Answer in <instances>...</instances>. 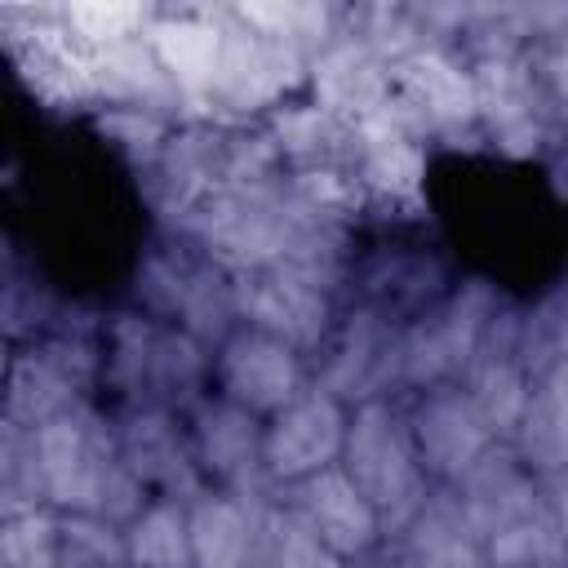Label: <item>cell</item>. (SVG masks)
<instances>
[{
    "mask_svg": "<svg viewBox=\"0 0 568 568\" xmlns=\"http://www.w3.org/2000/svg\"><path fill=\"white\" fill-rule=\"evenodd\" d=\"M115 439H120V462L129 475L151 493L169 501H195L209 484L195 466L186 413L178 408H129L115 413Z\"/></svg>",
    "mask_w": 568,
    "mask_h": 568,
    "instance_id": "14",
    "label": "cell"
},
{
    "mask_svg": "<svg viewBox=\"0 0 568 568\" xmlns=\"http://www.w3.org/2000/svg\"><path fill=\"white\" fill-rule=\"evenodd\" d=\"M36 457L49 510L102 515L124 528L151 501V493L120 462L115 417L102 413L93 399H80L75 408L36 426Z\"/></svg>",
    "mask_w": 568,
    "mask_h": 568,
    "instance_id": "1",
    "label": "cell"
},
{
    "mask_svg": "<svg viewBox=\"0 0 568 568\" xmlns=\"http://www.w3.org/2000/svg\"><path fill=\"white\" fill-rule=\"evenodd\" d=\"M395 111L422 142H457L479 133L475 71L457 44L430 40L395 62Z\"/></svg>",
    "mask_w": 568,
    "mask_h": 568,
    "instance_id": "7",
    "label": "cell"
},
{
    "mask_svg": "<svg viewBox=\"0 0 568 568\" xmlns=\"http://www.w3.org/2000/svg\"><path fill=\"white\" fill-rule=\"evenodd\" d=\"M346 568H399V564H395V555L382 546L377 555H368V559H355V564H346Z\"/></svg>",
    "mask_w": 568,
    "mask_h": 568,
    "instance_id": "30",
    "label": "cell"
},
{
    "mask_svg": "<svg viewBox=\"0 0 568 568\" xmlns=\"http://www.w3.org/2000/svg\"><path fill=\"white\" fill-rule=\"evenodd\" d=\"M404 413H408V430H413L417 457H422V466H426L435 488H453L493 444H501L488 430V422L479 417V408H475V399L466 395L462 382L408 395Z\"/></svg>",
    "mask_w": 568,
    "mask_h": 568,
    "instance_id": "15",
    "label": "cell"
},
{
    "mask_svg": "<svg viewBox=\"0 0 568 568\" xmlns=\"http://www.w3.org/2000/svg\"><path fill=\"white\" fill-rule=\"evenodd\" d=\"M470 528L484 541L488 568H550L564 564L541 475H532L510 444H493L453 484Z\"/></svg>",
    "mask_w": 568,
    "mask_h": 568,
    "instance_id": "2",
    "label": "cell"
},
{
    "mask_svg": "<svg viewBox=\"0 0 568 568\" xmlns=\"http://www.w3.org/2000/svg\"><path fill=\"white\" fill-rule=\"evenodd\" d=\"M222 36H226V9H155L146 22V40L191 115H204L209 106L222 62Z\"/></svg>",
    "mask_w": 568,
    "mask_h": 568,
    "instance_id": "18",
    "label": "cell"
},
{
    "mask_svg": "<svg viewBox=\"0 0 568 568\" xmlns=\"http://www.w3.org/2000/svg\"><path fill=\"white\" fill-rule=\"evenodd\" d=\"M49 568H58V564H49Z\"/></svg>",
    "mask_w": 568,
    "mask_h": 568,
    "instance_id": "32",
    "label": "cell"
},
{
    "mask_svg": "<svg viewBox=\"0 0 568 568\" xmlns=\"http://www.w3.org/2000/svg\"><path fill=\"white\" fill-rule=\"evenodd\" d=\"M346 426H351V404H342L315 382L280 413H271L262 430V470L271 488L284 493L297 479L337 466L346 448Z\"/></svg>",
    "mask_w": 568,
    "mask_h": 568,
    "instance_id": "10",
    "label": "cell"
},
{
    "mask_svg": "<svg viewBox=\"0 0 568 568\" xmlns=\"http://www.w3.org/2000/svg\"><path fill=\"white\" fill-rule=\"evenodd\" d=\"M124 546L133 568H191V515L186 501L151 497L129 524Z\"/></svg>",
    "mask_w": 568,
    "mask_h": 568,
    "instance_id": "24",
    "label": "cell"
},
{
    "mask_svg": "<svg viewBox=\"0 0 568 568\" xmlns=\"http://www.w3.org/2000/svg\"><path fill=\"white\" fill-rule=\"evenodd\" d=\"M253 568H346V564L306 528V519L284 501V493H271L257 501Z\"/></svg>",
    "mask_w": 568,
    "mask_h": 568,
    "instance_id": "23",
    "label": "cell"
},
{
    "mask_svg": "<svg viewBox=\"0 0 568 568\" xmlns=\"http://www.w3.org/2000/svg\"><path fill=\"white\" fill-rule=\"evenodd\" d=\"M510 448L541 479L568 466V359L532 373L528 408L510 435Z\"/></svg>",
    "mask_w": 568,
    "mask_h": 568,
    "instance_id": "21",
    "label": "cell"
},
{
    "mask_svg": "<svg viewBox=\"0 0 568 568\" xmlns=\"http://www.w3.org/2000/svg\"><path fill=\"white\" fill-rule=\"evenodd\" d=\"M306 71H311V58L253 31L226 4L222 62H217V80H213V93L200 120L262 124L275 106H284L288 98H297V89H306Z\"/></svg>",
    "mask_w": 568,
    "mask_h": 568,
    "instance_id": "6",
    "label": "cell"
},
{
    "mask_svg": "<svg viewBox=\"0 0 568 568\" xmlns=\"http://www.w3.org/2000/svg\"><path fill=\"white\" fill-rule=\"evenodd\" d=\"M386 550L399 568H488L484 541L453 488H435L426 506L386 541Z\"/></svg>",
    "mask_w": 568,
    "mask_h": 568,
    "instance_id": "19",
    "label": "cell"
},
{
    "mask_svg": "<svg viewBox=\"0 0 568 568\" xmlns=\"http://www.w3.org/2000/svg\"><path fill=\"white\" fill-rule=\"evenodd\" d=\"M532 71L555 133H568V27L532 44Z\"/></svg>",
    "mask_w": 568,
    "mask_h": 568,
    "instance_id": "28",
    "label": "cell"
},
{
    "mask_svg": "<svg viewBox=\"0 0 568 568\" xmlns=\"http://www.w3.org/2000/svg\"><path fill=\"white\" fill-rule=\"evenodd\" d=\"M550 568H568V564H550Z\"/></svg>",
    "mask_w": 568,
    "mask_h": 568,
    "instance_id": "31",
    "label": "cell"
},
{
    "mask_svg": "<svg viewBox=\"0 0 568 568\" xmlns=\"http://www.w3.org/2000/svg\"><path fill=\"white\" fill-rule=\"evenodd\" d=\"M284 501L306 519V528L342 564L368 559V555H377L386 546V528H382L377 506L359 493V484L342 470V462L320 470V475L297 479L293 488H284Z\"/></svg>",
    "mask_w": 568,
    "mask_h": 568,
    "instance_id": "16",
    "label": "cell"
},
{
    "mask_svg": "<svg viewBox=\"0 0 568 568\" xmlns=\"http://www.w3.org/2000/svg\"><path fill=\"white\" fill-rule=\"evenodd\" d=\"M501 302L506 297L497 293V284L462 280L417 320H408L399 328V395H422L462 382L475 355L484 351Z\"/></svg>",
    "mask_w": 568,
    "mask_h": 568,
    "instance_id": "5",
    "label": "cell"
},
{
    "mask_svg": "<svg viewBox=\"0 0 568 568\" xmlns=\"http://www.w3.org/2000/svg\"><path fill=\"white\" fill-rule=\"evenodd\" d=\"M186 430L195 448V466L209 488L235 493V497H266L275 493L262 470V430L266 422L226 395L209 390L186 408Z\"/></svg>",
    "mask_w": 568,
    "mask_h": 568,
    "instance_id": "13",
    "label": "cell"
},
{
    "mask_svg": "<svg viewBox=\"0 0 568 568\" xmlns=\"http://www.w3.org/2000/svg\"><path fill=\"white\" fill-rule=\"evenodd\" d=\"M231 9L253 31L297 49L302 58H315L320 49H328L346 31V13H351V4H320V0H248Z\"/></svg>",
    "mask_w": 568,
    "mask_h": 568,
    "instance_id": "22",
    "label": "cell"
},
{
    "mask_svg": "<svg viewBox=\"0 0 568 568\" xmlns=\"http://www.w3.org/2000/svg\"><path fill=\"white\" fill-rule=\"evenodd\" d=\"M133 306L160 324H173L204 346H217L240 328L235 315V275L209 262L186 235L169 231L151 244L133 275Z\"/></svg>",
    "mask_w": 568,
    "mask_h": 568,
    "instance_id": "3",
    "label": "cell"
},
{
    "mask_svg": "<svg viewBox=\"0 0 568 568\" xmlns=\"http://www.w3.org/2000/svg\"><path fill=\"white\" fill-rule=\"evenodd\" d=\"M519 359L528 373L568 359V284L541 293L532 306H519Z\"/></svg>",
    "mask_w": 568,
    "mask_h": 568,
    "instance_id": "26",
    "label": "cell"
},
{
    "mask_svg": "<svg viewBox=\"0 0 568 568\" xmlns=\"http://www.w3.org/2000/svg\"><path fill=\"white\" fill-rule=\"evenodd\" d=\"M342 470L377 506L382 528H386V541L435 493V484H430V475H426V466L417 457L404 399H368V404H355L351 408Z\"/></svg>",
    "mask_w": 568,
    "mask_h": 568,
    "instance_id": "4",
    "label": "cell"
},
{
    "mask_svg": "<svg viewBox=\"0 0 568 568\" xmlns=\"http://www.w3.org/2000/svg\"><path fill=\"white\" fill-rule=\"evenodd\" d=\"M342 297L288 266H266V271H248L235 275V315L248 328H262L280 342H288L293 351H302L306 359H315V351L324 346V337L333 333L342 306Z\"/></svg>",
    "mask_w": 568,
    "mask_h": 568,
    "instance_id": "11",
    "label": "cell"
},
{
    "mask_svg": "<svg viewBox=\"0 0 568 568\" xmlns=\"http://www.w3.org/2000/svg\"><path fill=\"white\" fill-rule=\"evenodd\" d=\"M351 18V13H346ZM306 89L320 106L342 115L346 124H364L382 115L395 98V62H386L368 40H359L351 27L311 58Z\"/></svg>",
    "mask_w": 568,
    "mask_h": 568,
    "instance_id": "17",
    "label": "cell"
},
{
    "mask_svg": "<svg viewBox=\"0 0 568 568\" xmlns=\"http://www.w3.org/2000/svg\"><path fill=\"white\" fill-rule=\"evenodd\" d=\"M311 386V359L288 342L240 324L231 337L213 346V390L231 404L257 413L262 422L280 413Z\"/></svg>",
    "mask_w": 568,
    "mask_h": 568,
    "instance_id": "12",
    "label": "cell"
},
{
    "mask_svg": "<svg viewBox=\"0 0 568 568\" xmlns=\"http://www.w3.org/2000/svg\"><path fill=\"white\" fill-rule=\"evenodd\" d=\"M257 501L262 497H235V493H222V488H204L195 501H186L191 568H253Z\"/></svg>",
    "mask_w": 568,
    "mask_h": 568,
    "instance_id": "20",
    "label": "cell"
},
{
    "mask_svg": "<svg viewBox=\"0 0 568 568\" xmlns=\"http://www.w3.org/2000/svg\"><path fill=\"white\" fill-rule=\"evenodd\" d=\"M0 493H4V515L22 510H44V479H40V457H36V430L4 422V448H0Z\"/></svg>",
    "mask_w": 568,
    "mask_h": 568,
    "instance_id": "27",
    "label": "cell"
},
{
    "mask_svg": "<svg viewBox=\"0 0 568 568\" xmlns=\"http://www.w3.org/2000/svg\"><path fill=\"white\" fill-rule=\"evenodd\" d=\"M53 564L58 568H133L120 524L102 515H62V510H58Z\"/></svg>",
    "mask_w": 568,
    "mask_h": 568,
    "instance_id": "25",
    "label": "cell"
},
{
    "mask_svg": "<svg viewBox=\"0 0 568 568\" xmlns=\"http://www.w3.org/2000/svg\"><path fill=\"white\" fill-rule=\"evenodd\" d=\"M311 382L351 408L368 399H399V324L346 302L311 359Z\"/></svg>",
    "mask_w": 568,
    "mask_h": 568,
    "instance_id": "8",
    "label": "cell"
},
{
    "mask_svg": "<svg viewBox=\"0 0 568 568\" xmlns=\"http://www.w3.org/2000/svg\"><path fill=\"white\" fill-rule=\"evenodd\" d=\"M470 71H475V98H479V138L506 160L541 155L546 142L555 138V124L537 89L532 49L475 58Z\"/></svg>",
    "mask_w": 568,
    "mask_h": 568,
    "instance_id": "9",
    "label": "cell"
},
{
    "mask_svg": "<svg viewBox=\"0 0 568 568\" xmlns=\"http://www.w3.org/2000/svg\"><path fill=\"white\" fill-rule=\"evenodd\" d=\"M541 493H546V510H550V524H555V537H559V550H564V564H568V466L546 475Z\"/></svg>",
    "mask_w": 568,
    "mask_h": 568,
    "instance_id": "29",
    "label": "cell"
}]
</instances>
